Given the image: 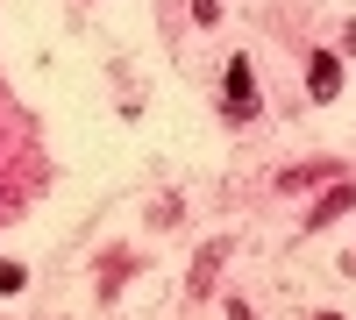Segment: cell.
I'll return each mask as SVG.
<instances>
[{
    "mask_svg": "<svg viewBox=\"0 0 356 320\" xmlns=\"http://www.w3.org/2000/svg\"><path fill=\"white\" fill-rule=\"evenodd\" d=\"M221 114L228 121H250L257 114V78H250V57H235L228 78H221Z\"/></svg>",
    "mask_w": 356,
    "mask_h": 320,
    "instance_id": "cell-1",
    "label": "cell"
},
{
    "mask_svg": "<svg viewBox=\"0 0 356 320\" xmlns=\"http://www.w3.org/2000/svg\"><path fill=\"white\" fill-rule=\"evenodd\" d=\"M307 93H314V100H335V93H342V57H335V50H314V57H307Z\"/></svg>",
    "mask_w": 356,
    "mask_h": 320,
    "instance_id": "cell-2",
    "label": "cell"
},
{
    "mask_svg": "<svg viewBox=\"0 0 356 320\" xmlns=\"http://www.w3.org/2000/svg\"><path fill=\"white\" fill-rule=\"evenodd\" d=\"M221 256H228V242H207V249H200V264H193V292H207V285H214Z\"/></svg>",
    "mask_w": 356,
    "mask_h": 320,
    "instance_id": "cell-3",
    "label": "cell"
},
{
    "mask_svg": "<svg viewBox=\"0 0 356 320\" xmlns=\"http://www.w3.org/2000/svg\"><path fill=\"white\" fill-rule=\"evenodd\" d=\"M349 207H356V185H335V192L314 207V228H328V221H335V214H349Z\"/></svg>",
    "mask_w": 356,
    "mask_h": 320,
    "instance_id": "cell-4",
    "label": "cell"
},
{
    "mask_svg": "<svg viewBox=\"0 0 356 320\" xmlns=\"http://www.w3.org/2000/svg\"><path fill=\"white\" fill-rule=\"evenodd\" d=\"M22 285H29V271H22V264H8V256H0V299H15Z\"/></svg>",
    "mask_w": 356,
    "mask_h": 320,
    "instance_id": "cell-5",
    "label": "cell"
},
{
    "mask_svg": "<svg viewBox=\"0 0 356 320\" xmlns=\"http://www.w3.org/2000/svg\"><path fill=\"white\" fill-rule=\"evenodd\" d=\"M193 22H221V0H193Z\"/></svg>",
    "mask_w": 356,
    "mask_h": 320,
    "instance_id": "cell-6",
    "label": "cell"
},
{
    "mask_svg": "<svg viewBox=\"0 0 356 320\" xmlns=\"http://www.w3.org/2000/svg\"><path fill=\"white\" fill-rule=\"evenodd\" d=\"M314 320H342V313H314Z\"/></svg>",
    "mask_w": 356,
    "mask_h": 320,
    "instance_id": "cell-7",
    "label": "cell"
}]
</instances>
